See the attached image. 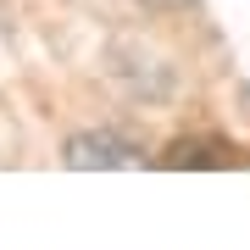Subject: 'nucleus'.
Here are the masks:
<instances>
[{
  "instance_id": "2",
  "label": "nucleus",
  "mask_w": 250,
  "mask_h": 250,
  "mask_svg": "<svg viewBox=\"0 0 250 250\" xmlns=\"http://www.w3.org/2000/svg\"><path fill=\"white\" fill-rule=\"evenodd\" d=\"M150 6H161V11H178V6H189V0H150Z\"/></svg>"
},
{
  "instance_id": "1",
  "label": "nucleus",
  "mask_w": 250,
  "mask_h": 250,
  "mask_svg": "<svg viewBox=\"0 0 250 250\" xmlns=\"http://www.w3.org/2000/svg\"><path fill=\"white\" fill-rule=\"evenodd\" d=\"M67 167H139V145H128L123 134H72L67 139Z\"/></svg>"
}]
</instances>
